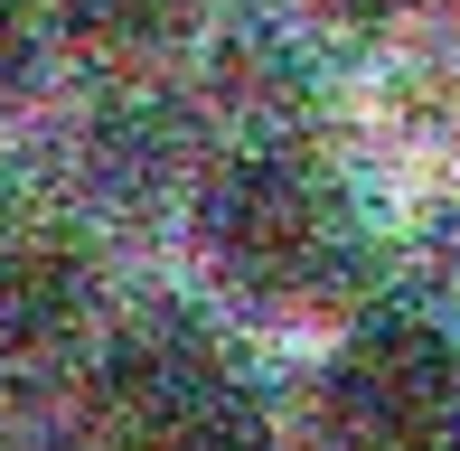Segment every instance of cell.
Wrapping results in <instances>:
<instances>
[{
	"label": "cell",
	"mask_w": 460,
	"mask_h": 451,
	"mask_svg": "<svg viewBox=\"0 0 460 451\" xmlns=\"http://www.w3.org/2000/svg\"><path fill=\"white\" fill-rule=\"evenodd\" d=\"M329 451H460V339L423 311L358 320L320 367Z\"/></svg>",
	"instance_id": "cell-3"
},
{
	"label": "cell",
	"mask_w": 460,
	"mask_h": 451,
	"mask_svg": "<svg viewBox=\"0 0 460 451\" xmlns=\"http://www.w3.org/2000/svg\"><path fill=\"white\" fill-rule=\"evenodd\" d=\"M188 244H198L207 282L263 320L348 311L367 282V217L348 179L282 132L235 141L188 179Z\"/></svg>",
	"instance_id": "cell-1"
},
{
	"label": "cell",
	"mask_w": 460,
	"mask_h": 451,
	"mask_svg": "<svg viewBox=\"0 0 460 451\" xmlns=\"http://www.w3.org/2000/svg\"><path fill=\"white\" fill-rule=\"evenodd\" d=\"M103 311V263L94 235L75 217H0V376L10 385H48L66 367H85Z\"/></svg>",
	"instance_id": "cell-4"
},
{
	"label": "cell",
	"mask_w": 460,
	"mask_h": 451,
	"mask_svg": "<svg viewBox=\"0 0 460 451\" xmlns=\"http://www.w3.org/2000/svg\"><path fill=\"white\" fill-rule=\"evenodd\" d=\"M75 395L103 451H263V385L235 339L198 311H141L103 330L75 367Z\"/></svg>",
	"instance_id": "cell-2"
},
{
	"label": "cell",
	"mask_w": 460,
	"mask_h": 451,
	"mask_svg": "<svg viewBox=\"0 0 460 451\" xmlns=\"http://www.w3.org/2000/svg\"><path fill=\"white\" fill-rule=\"evenodd\" d=\"M48 29L103 75H160L207 29V0H48Z\"/></svg>",
	"instance_id": "cell-5"
},
{
	"label": "cell",
	"mask_w": 460,
	"mask_h": 451,
	"mask_svg": "<svg viewBox=\"0 0 460 451\" xmlns=\"http://www.w3.org/2000/svg\"><path fill=\"white\" fill-rule=\"evenodd\" d=\"M48 66H57L48 0H0V122H19L48 94Z\"/></svg>",
	"instance_id": "cell-7"
},
{
	"label": "cell",
	"mask_w": 460,
	"mask_h": 451,
	"mask_svg": "<svg viewBox=\"0 0 460 451\" xmlns=\"http://www.w3.org/2000/svg\"><path fill=\"white\" fill-rule=\"evenodd\" d=\"M122 85H132V94H122V104H103L85 170H94L113 198H151V189H170V179L188 170V122L151 94V75H122Z\"/></svg>",
	"instance_id": "cell-6"
},
{
	"label": "cell",
	"mask_w": 460,
	"mask_h": 451,
	"mask_svg": "<svg viewBox=\"0 0 460 451\" xmlns=\"http://www.w3.org/2000/svg\"><path fill=\"white\" fill-rule=\"evenodd\" d=\"M291 19H320V29H385L404 0H282Z\"/></svg>",
	"instance_id": "cell-8"
}]
</instances>
